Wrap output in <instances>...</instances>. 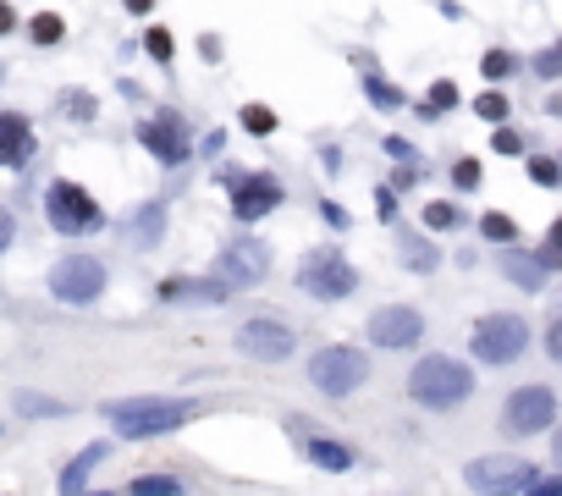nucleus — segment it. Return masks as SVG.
I'll return each instance as SVG.
<instances>
[{"instance_id": "c756f323", "label": "nucleus", "mask_w": 562, "mask_h": 496, "mask_svg": "<svg viewBox=\"0 0 562 496\" xmlns=\"http://www.w3.org/2000/svg\"><path fill=\"white\" fill-rule=\"evenodd\" d=\"M479 72H486V77H508V72H513V55H508V50H491L486 61H479Z\"/></svg>"}, {"instance_id": "393cba45", "label": "nucleus", "mask_w": 562, "mask_h": 496, "mask_svg": "<svg viewBox=\"0 0 562 496\" xmlns=\"http://www.w3.org/2000/svg\"><path fill=\"white\" fill-rule=\"evenodd\" d=\"M479 232H486L491 243H513V237H519V226H513L508 215H497V210H491L486 221H479Z\"/></svg>"}, {"instance_id": "ea45409f", "label": "nucleus", "mask_w": 562, "mask_h": 496, "mask_svg": "<svg viewBox=\"0 0 562 496\" xmlns=\"http://www.w3.org/2000/svg\"><path fill=\"white\" fill-rule=\"evenodd\" d=\"M17 28V17H12V7H7V0H0V34H12Z\"/></svg>"}, {"instance_id": "2eb2a0df", "label": "nucleus", "mask_w": 562, "mask_h": 496, "mask_svg": "<svg viewBox=\"0 0 562 496\" xmlns=\"http://www.w3.org/2000/svg\"><path fill=\"white\" fill-rule=\"evenodd\" d=\"M28 154H34V127H28V116L0 111V165H23Z\"/></svg>"}, {"instance_id": "f03ea898", "label": "nucleus", "mask_w": 562, "mask_h": 496, "mask_svg": "<svg viewBox=\"0 0 562 496\" xmlns=\"http://www.w3.org/2000/svg\"><path fill=\"white\" fill-rule=\"evenodd\" d=\"M409 392H414V402H425V408H458V402L474 392V375H469L458 359L430 354V359H420V364H414Z\"/></svg>"}, {"instance_id": "79ce46f5", "label": "nucleus", "mask_w": 562, "mask_h": 496, "mask_svg": "<svg viewBox=\"0 0 562 496\" xmlns=\"http://www.w3.org/2000/svg\"><path fill=\"white\" fill-rule=\"evenodd\" d=\"M127 7H133V12H149V7H154V0H127Z\"/></svg>"}, {"instance_id": "7ed1b4c3", "label": "nucleus", "mask_w": 562, "mask_h": 496, "mask_svg": "<svg viewBox=\"0 0 562 496\" xmlns=\"http://www.w3.org/2000/svg\"><path fill=\"white\" fill-rule=\"evenodd\" d=\"M298 282L320 298V303H332V298H348L353 293V265H348V255L342 248H332V243H320V248H309L303 255V265H298Z\"/></svg>"}, {"instance_id": "e433bc0d", "label": "nucleus", "mask_w": 562, "mask_h": 496, "mask_svg": "<svg viewBox=\"0 0 562 496\" xmlns=\"http://www.w3.org/2000/svg\"><path fill=\"white\" fill-rule=\"evenodd\" d=\"M524 144H519V133H508V127H497V154H519Z\"/></svg>"}, {"instance_id": "7c9ffc66", "label": "nucleus", "mask_w": 562, "mask_h": 496, "mask_svg": "<svg viewBox=\"0 0 562 496\" xmlns=\"http://www.w3.org/2000/svg\"><path fill=\"white\" fill-rule=\"evenodd\" d=\"M529 177H535V183H546V188H551V183H557V177H562V165H557V160H529Z\"/></svg>"}, {"instance_id": "39448f33", "label": "nucleus", "mask_w": 562, "mask_h": 496, "mask_svg": "<svg viewBox=\"0 0 562 496\" xmlns=\"http://www.w3.org/2000/svg\"><path fill=\"white\" fill-rule=\"evenodd\" d=\"M474 359L479 364H513L519 354H524V343H529V325L519 320V314H486L474 325Z\"/></svg>"}, {"instance_id": "6ab92c4d", "label": "nucleus", "mask_w": 562, "mask_h": 496, "mask_svg": "<svg viewBox=\"0 0 562 496\" xmlns=\"http://www.w3.org/2000/svg\"><path fill=\"white\" fill-rule=\"evenodd\" d=\"M303 452H309V463L332 469V474L353 469V452H348V447H337V442H326V436H303Z\"/></svg>"}, {"instance_id": "b1692460", "label": "nucleus", "mask_w": 562, "mask_h": 496, "mask_svg": "<svg viewBox=\"0 0 562 496\" xmlns=\"http://www.w3.org/2000/svg\"><path fill=\"white\" fill-rule=\"evenodd\" d=\"M61 34H66V28H61L55 12H39V17H34V45H61Z\"/></svg>"}, {"instance_id": "c85d7f7f", "label": "nucleus", "mask_w": 562, "mask_h": 496, "mask_svg": "<svg viewBox=\"0 0 562 496\" xmlns=\"http://www.w3.org/2000/svg\"><path fill=\"white\" fill-rule=\"evenodd\" d=\"M486 122H508V100L502 95H479V106H474Z\"/></svg>"}, {"instance_id": "c03bdc74", "label": "nucleus", "mask_w": 562, "mask_h": 496, "mask_svg": "<svg viewBox=\"0 0 562 496\" xmlns=\"http://www.w3.org/2000/svg\"><path fill=\"white\" fill-rule=\"evenodd\" d=\"M557 50H562V45H557Z\"/></svg>"}, {"instance_id": "4468645a", "label": "nucleus", "mask_w": 562, "mask_h": 496, "mask_svg": "<svg viewBox=\"0 0 562 496\" xmlns=\"http://www.w3.org/2000/svg\"><path fill=\"white\" fill-rule=\"evenodd\" d=\"M138 138H143V149H149L154 160H166V165H183V160H188V138H183L177 122H143Z\"/></svg>"}, {"instance_id": "0eeeda50", "label": "nucleus", "mask_w": 562, "mask_h": 496, "mask_svg": "<svg viewBox=\"0 0 562 496\" xmlns=\"http://www.w3.org/2000/svg\"><path fill=\"white\" fill-rule=\"evenodd\" d=\"M50 293L61 303H95L105 293V265L89 260V255H66L55 271H50Z\"/></svg>"}, {"instance_id": "4c0bfd02", "label": "nucleus", "mask_w": 562, "mask_h": 496, "mask_svg": "<svg viewBox=\"0 0 562 496\" xmlns=\"http://www.w3.org/2000/svg\"><path fill=\"white\" fill-rule=\"evenodd\" d=\"M12 232H17V226H12V210H0V255H7V243H12Z\"/></svg>"}, {"instance_id": "c9c22d12", "label": "nucleus", "mask_w": 562, "mask_h": 496, "mask_svg": "<svg viewBox=\"0 0 562 496\" xmlns=\"http://www.w3.org/2000/svg\"><path fill=\"white\" fill-rule=\"evenodd\" d=\"M546 354H551V359L562 364V314H557V320L546 325Z\"/></svg>"}, {"instance_id": "9b49d317", "label": "nucleus", "mask_w": 562, "mask_h": 496, "mask_svg": "<svg viewBox=\"0 0 562 496\" xmlns=\"http://www.w3.org/2000/svg\"><path fill=\"white\" fill-rule=\"evenodd\" d=\"M420 337H425L420 309L391 303V309H375V314H370V343H375V348H414Z\"/></svg>"}, {"instance_id": "ddd939ff", "label": "nucleus", "mask_w": 562, "mask_h": 496, "mask_svg": "<svg viewBox=\"0 0 562 496\" xmlns=\"http://www.w3.org/2000/svg\"><path fill=\"white\" fill-rule=\"evenodd\" d=\"M282 204V183L276 177H232V215L237 221H260Z\"/></svg>"}, {"instance_id": "5701e85b", "label": "nucleus", "mask_w": 562, "mask_h": 496, "mask_svg": "<svg viewBox=\"0 0 562 496\" xmlns=\"http://www.w3.org/2000/svg\"><path fill=\"white\" fill-rule=\"evenodd\" d=\"M143 50H149L154 61H172V55H177V39H172L166 28H149V34H143Z\"/></svg>"}, {"instance_id": "a878e982", "label": "nucleus", "mask_w": 562, "mask_h": 496, "mask_svg": "<svg viewBox=\"0 0 562 496\" xmlns=\"http://www.w3.org/2000/svg\"><path fill=\"white\" fill-rule=\"evenodd\" d=\"M447 106H458V83H436L430 100H425V116H441Z\"/></svg>"}, {"instance_id": "6e6552de", "label": "nucleus", "mask_w": 562, "mask_h": 496, "mask_svg": "<svg viewBox=\"0 0 562 496\" xmlns=\"http://www.w3.org/2000/svg\"><path fill=\"white\" fill-rule=\"evenodd\" d=\"M271 271V248L254 243V237H237L221 248V260H215V282L221 287H254L260 276Z\"/></svg>"}, {"instance_id": "1a4fd4ad", "label": "nucleus", "mask_w": 562, "mask_h": 496, "mask_svg": "<svg viewBox=\"0 0 562 496\" xmlns=\"http://www.w3.org/2000/svg\"><path fill=\"white\" fill-rule=\"evenodd\" d=\"M551 420H557V397H551L546 386H524V392H513L508 408H502L508 436H535V431H546Z\"/></svg>"}, {"instance_id": "423d86ee", "label": "nucleus", "mask_w": 562, "mask_h": 496, "mask_svg": "<svg viewBox=\"0 0 562 496\" xmlns=\"http://www.w3.org/2000/svg\"><path fill=\"white\" fill-rule=\"evenodd\" d=\"M45 215H50V226L66 232V237H84V232L100 226V204H95L84 188H77V183H50V194H45Z\"/></svg>"}, {"instance_id": "20e7f679", "label": "nucleus", "mask_w": 562, "mask_h": 496, "mask_svg": "<svg viewBox=\"0 0 562 496\" xmlns=\"http://www.w3.org/2000/svg\"><path fill=\"white\" fill-rule=\"evenodd\" d=\"M364 375H370V359H364L359 348H320V354L309 359V381H314V392H326V397L359 392Z\"/></svg>"}, {"instance_id": "f704fd0d", "label": "nucleus", "mask_w": 562, "mask_h": 496, "mask_svg": "<svg viewBox=\"0 0 562 496\" xmlns=\"http://www.w3.org/2000/svg\"><path fill=\"white\" fill-rule=\"evenodd\" d=\"M535 72H540V77H557V72H562V50H540V55H535Z\"/></svg>"}, {"instance_id": "473e14b6", "label": "nucleus", "mask_w": 562, "mask_h": 496, "mask_svg": "<svg viewBox=\"0 0 562 496\" xmlns=\"http://www.w3.org/2000/svg\"><path fill=\"white\" fill-rule=\"evenodd\" d=\"M452 183H458V188H474V183H479V165H474V160H458V165H452Z\"/></svg>"}, {"instance_id": "58836bf2", "label": "nucleus", "mask_w": 562, "mask_h": 496, "mask_svg": "<svg viewBox=\"0 0 562 496\" xmlns=\"http://www.w3.org/2000/svg\"><path fill=\"white\" fill-rule=\"evenodd\" d=\"M386 154H397V160H414V144H403V138H386Z\"/></svg>"}, {"instance_id": "412c9836", "label": "nucleus", "mask_w": 562, "mask_h": 496, "mask_svg": "<svg viewBox=\"0 0 562 496\" xmlns=\"http://www.w3.org/2000/svg\"><path fill=\"white\" fill-rule=\"evenodd\" d=\"M17 413H28V420H50V413H66V402H55V397H34V392H17Z\"/></svg>"}, {"instance_id": "bb28decb", "label": "nucleus", "mask_w": 562, "mask_h": 496, "mask_svg": "<svg viewBox=\"0 0 562 496\" xmlns=\"http://www.w3.org/2000/svg\"><path fill=\"white\" fill-rule=\"evenodd\" d=\"M370 100H375V106H386V111H397V106H403V89H391V83L370 77Z\"/></svg>"}, {"instance_id": "cd10ccee", "label": "nucleus", "mask_w": 562, "mask_h": 496, "mask_svg": "<svg viewBox=\"0 0 562 496\" xmlns=\"http://www.w3.org/2000/svg\"><path fill=\"white\" fill-rule=\"evenodd\" d=\"M243 127H249V133H276V111H265V106H249V111H243Z\"/></svg>"}, {"instance_id": "a19ab883", "label": "nucleus", "mask_w": 562, "mask_h": 496, "mask_svg": "<svg viewBox=\"0 0 562 496\" xmlns=\"http://www.w3.org/2000/svg\"><path fill=\"white\" fill-rule=\"evenodd\" d=\"M551 458H557V463H562V431H557V436H551Z\"/></svg>"}, {"instance_id": "72a5a7b5", "label": "nucleus", "mask_w": 562, "mask_h": 496, "mask_svg": "<svg viewBox=\"0 0 562 496\" xmlns=\"http://www.w3.org/2000/svg\"><path fill=\"white\" fill-rule=\"evenodd\" d=\"M452 221H458V210H452V204H430V210H425V226H436V232H441V226H452Z\"/></svg>"}, {"instance_id": "f8f14e48", "label": "nucleus", "mask_w": 562, "mask_h": 496, "mask_svg": "<svg viewBox=\"0 0 562 496\" xmlns=\"http://www.w3.org/2000/svg\"><path fill=\"white\" fill-rule=\"evenodd\" d=\"M237 348H243L249 359H260V364H276V359H287L298 348V337L282 320H249L243 331H237Z\"/></svg>"}, {"instance_id": "37998d69", "label": "nucleus", "mask_w": 562, "mask_h": 496, "mask_svg": "<svg viewBox=\"0 0 562 496\" xmlns=\"http://www.w3.org/2000/svg\"><path fill=\"white\" fill-rule=\"evenodd\" d=\"M0 77H7V72H0Z\"/></svg>"}, {"instance_id": "f3484780", "label": "nucleus", "mask_w": 562, "mask_h": 496, "mask_svg": "<svg viewBox=\"0 0 562 496\" xmlns=\"http://www.w3.org/2000/svg\"><path fill=\"white\" fill-rule=\"evenodd\" d=\"M502 276H508L513 287H524V293H540V287H546L540 255H519V248H502Z\"/></svg>"}, {"instance_id": "dca6fc26", "label": "nucleus", "mask_w": 562, "mask_h": 496, "mask_svg": "<svg viewBox=\"0 0 562 496\" xmlns=\"http://www.w3.org/2000/svg\"><path fill=\"white\" fill-rule=\"evenodd\" d=\"M232 287H215V282H188V276H166L160 282V298L166 303H226Z\"/></svg>"}, {"instance_id": "2f4dec72", "label": "nucleus", "mask_w": 562, "mask_h": 496, "mask_svg": "<svg viewBox=\"0 0 562 496\" xmlns=\"http://www.w3.org/2000/svg\"><path fill=\"white\" fill-rule=\"evenodd\" d=\"M66 116H72V122H89V116H95V100H89V95H66Z\"/></svg>"}, {"instance_id": "a211bd4d", "label": "nucleus", "mask_w": 562, "mask_h": 496, "mask_svg": "<svg viewBox=\"0 0 562 496\" xmlns=\"http://www.w3.org/2000/svg\"><path fill=\"white\" fill-rule=\"evenodd\" d=\"M160 232H166V204H138L133 215H127V243H138V248H154L160 243Z\"/></svg>"}, {"instance_id": "aec40b11", "label": "nucleus", "mask_w": 562, "mask_h": 496, "mask_svg": "<svg viewBox=\"0 0 562 496\" xmlns=\"http://www.w3.org/2000/svg\"><path fill=\"white\" fill-rule=\"evenodd\" d=\"M100 458H105V442H95V447H84V452H77V458H72V469L61 474V491H84V480L95 474V463H100Z\"/></svg>"}, {"instance_id": "4be33fe9", "label": "nucleus", "mask_w": 562, "mask_h": 496, "mask_svg": "<svg viewBox=\"0 0 562 496\" xmlns=\"http://www.w3.org/2000/svg\"><path fill=\"white\" fill-rule=\"evenodd\" d=\"M133 491H138V496H177L183 480H172V474H143V480H133Z\"/></svg>"}, {"instance_id": "9d476101", "label": "nucleus", "mask_w": 562, "mask_h": 496, "mask_svg": "<svg viewBox=\"0 0 562 496\" xmlns=\"http://www.w3.org/2000/svg\"><path fill=\"white\" fill-rule=\"evenodd\" d=\"M469 485L474 491H535L540 474L524 458H474L469 463Z\"/></svg>"}, {"instance_id": "f257e3e1", "label": "nucleus", "mask_w": 562, "mask_h": 496, "mask_svg": "<svg viewBox=\"0 0 562 496\" xmlns=\"http://www.w3.org/2000/svg\"><path fill=\"white\" fill-rule=\"evenodd\" d=\"M105 420L116 436L143 442V436H166V431L199 420V402H188V397H127V402H105Z\"/></svg>"}]
</instances>
